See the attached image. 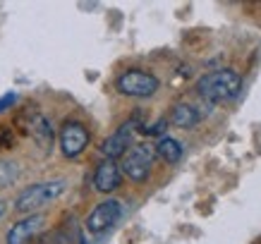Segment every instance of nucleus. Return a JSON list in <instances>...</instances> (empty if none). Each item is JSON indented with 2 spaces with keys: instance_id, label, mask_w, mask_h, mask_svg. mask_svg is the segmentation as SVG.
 I'll use <instances>...</instances> for the list:
<instances>
[{
  "instance_id": "1",
  "label": "nucleus",
  "mask_w": 261,
  "mask_h": 244,
  "mask_svg": "<svg viewBox=\"0 0 261 244\" xmlns=\"http://www.w3.org/2000/svg\"><path fill=\"white\" fill-rule=\"evenodd\" d=\"M197 91L208 103H225L238 98L242 91V77L235 70L208 72L197 82Z\"/></svg>"
},
{
  "instance_id": "2",
  "label": "nucleus",
  "mask_w": 261,
  "mask_h": 244,
  "mask_svg": "<svg viewBox=\"0 0 261 244\" xmlns=\"http://www.w3.org/2000/svg\"><path fill=\"white\" fill-rule=\"evenodd\" d=\"M65 192V182L63 180H50V182H39V184H32V187H27L17 197L15 201V208L19 213H27V215H32L36 213L39 208L48 206L50 201H56L58 197H63Z\"/></svg>"
},
{
  "instance_id": "3",
  "label": "nucleus",
  "mask_w": 261,
  "mask_h": 244,
  "mask_svg": "<svg viewBox=\"0 0 261 244\" xmlns=\"http://www.w3.org/2000/svg\"><path fill=\"white\" fill-rule=\"evenodd\" d=\"M153 160H156V149L149 146V144H137V146H129L122 156V163H120V173H125L132 182H146L151 175V168H153Z\"/></svg>"
},
{
  "instance_id": "4",
  "label": "nucleus",
  "mask_w": 261,
  "mask_h": 244,
  "mask_svg": "<svg viewBox=\"0 0 261 244\" xmlns=\"http://www.w3.org/2000/svg\"><path fill=\"white\" fill-rule=\"evenodd\" d=\"M115 87L122 96H129V98H149L159 91L161 82L151 72L144 70H127L122 72L118 79H115Z\"/></svg>"
},
{
  "instance_id": "5",
  "label": "nucleus",
  "mask_w": 261,
  "mask_h": 244,
  "mask_svg": "<svg viewBox=\"0 0 261 244\" xmlns=\"http://www.w3.org/2000/svg\"><path fill=\"white\" fill-rule=\"evenodd\" d=\"M122 215V204L118 199H106L89 213L87 218V230L91 235H103L106 230H111Z\"/></svg>"
},
{
  "instance_id": "6",
  "label": "nucleus",
  "mask_w": 261,
  "mask_h": 244,
  "mask_svg": "<svg viewBox=\"0 0 261 244\" xmlns=\"http://www.w3.org/2000/svg\"><path fill=\"white\" fill-rule=\"evenodd\" d=\"M89 129L82 122H65L63 129H60V151H63L65 158H77L82 151L89 146Z\"/></svg>"
},
{
  "instance_id": "7",
  "label": "nucleus",
  "mask_w": 261,
  "mask_h": 244,
  "mask_svg": "<svg viewBox=\"0 0 261 244\" xmlns=\"http://www.w3.org/2000/svg\"><path fill=\"white\" fill-rule=\"evenodd\" d=\"M19 125L24 127V132L32 137L34 142L39 144L41 149H50L53 146V129H50V122H48L41 113L36 111H27L19 118Z\"/></svg>"
},
{
  "instance_id": "8",
  "label": "nucleus",
  "mask_w": 261,
  "mask_h": 244,
  "mask_svg": "<svg viewBox=\"0 0 261 244\" xmlns=\"http://www.w3.org/2000/svg\"><path fill=\"white\" fill-rule=\"evenodd\" d=\"M43 223H46V218H43L41 213H32V215H27V218L17 221L15 225L10 228L8 239H5V242L8 244H29L34 237L41 232Z\"/></svg>"
},
{
  "instance_id": "9",
  "label": "nucleus",
  "mask_w": 261,
  "mask_h": 244,
  "mask_svg": "<svg viewBox=\"0 0 261 244\" xmlns=\"http://www.w3.org/2000/svg\"><path fill=\"white\" fill-rule=\"evenodd\" d=\"M122 182V173H120L118 160H101L94 170V187L101 194H111L120 187Z\"/></svg>"
},
{
  "instance_id": "10",
  "label": "nucleus",
  "mask_w": 261,
  "mask_h": 244,
  "mask_svg": "<svg viewBox=\"0 0 261 244\" xmlns=\"http://www.w3.org/2000/svg\"><path fill=\"white\" fill-rule=\"evenodd\" d=\"M132 142V125H122L115 134H111L106 142L101 144V153L106 160H118L125 156V151L129 149Z\"/></svg>"
},
{
  "instance_id": "11",
  "label": "nucleus",
  "mask_w": 261,
  "mask_h": 244,
  "mask_svg": "<svg viewBox=\"0 0 261 244\" xmlns=\"http://www.w3.org/2000/svg\"><path fill=\"white\" fill-rule=\"evenodd\" d=\"M199 111L197 108H192V105H187V103H177V105H173V111H170V122H173L175 127H180V129H190V127H194L199 122Z\"/></svg>"
},
{
  "instance_id": "12",
  "label": "nucleus",
  "mask_w": 261,
  "mask_h": 244,
  "mask_svg": "<svg viewBox=\"0 0 261 244\" xmlns=\"http://www.w3.org/2000/svg\"><path fill=\"white\" fill-rule=\"evenodd\" d=\"M153 149H156V156H161L163 160H166V163H170V166L180 163V160H182V153H185L182 144L177 142V139H173V137H161L159 144H156Z\"/></svg>"
},
{
  "instance_id": "13",
  "label": "nucleus",
  "mask_w": 261,
  "mask_h": 244,
  "mask_svg": "<svg viewBox=\"0 0 261 244\" xmlns=\"http://www.w3.org/2000/svg\"><path fill=\"white\" fill-rule=\"evenodd\" d=\"M19 175V168L12 160H0V187H10L12 182L17 180Z\"/></svg>"
},
{
  "instance_id": "14",
  "label": "nucleus",
  "mask_w": 261,
  "mask_h": 244,
  "mask_svg": "<svg viewBox=\"0 0 261 244\" xmlns=\"http://www.w3.org/2000/svg\"><path fill=\"white\" fill-rule=\"evenodd\" d=\"M163 129H166V120H159L153 127H146V129H144V134H161Z\"/></svg>"
},
{
  "instance_id": "15",
  "label": "nucleus",
  "mask_w": 261,
  "mask_h": 244,
  "mask_svg": "<svg viewBox=\"0 0 261 244\" xmlns=\"http://www.w3.org/2000/svg\"><path fill=\"white\" fill-rule=\"evenodd\" d=\"M5 215V201H0V218Z\"/></svg>"
}]
</instances>
